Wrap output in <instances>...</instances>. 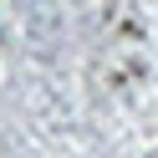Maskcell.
Instances as JSON below:
<instances>
[]
</instances>
